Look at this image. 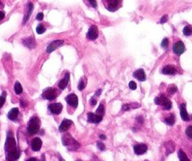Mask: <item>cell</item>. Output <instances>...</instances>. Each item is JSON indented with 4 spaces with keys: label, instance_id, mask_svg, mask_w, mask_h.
Listing matches in <instances>:
<instances>
[{
    "label": "cell",
    "instance_id": "obj_1",
    "mask_svg": "<svg viewBox=\"0 0 192 161\" xmlns=\"http://www.w3.org/2000/svg\"><path fill=\"white\" fill-rule=\"evenodd\" d=\"M5 152H6V158L8 161H16L20 157V151L17 148L16 141L12 131L8 132L7 139L5 143Z\"/></svg>",
    "mask_w": 192,
    "mask_h": 161
},
{
    "label": "cell",
    "instance_id": "obj_2",
    "mask_svg": "<svg viewBox=\"0 0 192 161\" xmlns=\"http://www.w3.org/2000/svg\"><path fill=\"white\" fill-rule=\"evenodd\" d=\"M62 143L65 147H67L71 151H74L78 149L80 146L79 143L70 134H66L62 137Z\"/></svg>",
    "mask_w": 192,
    "mask_h": 161
},
{
    "label": "cell",
    "instance_id": "obj_3",
    "mask_svg": "<svg viewBox=\"0 0 192 161\" xmlns=\"http://www.w3.org/2000/svg\"><path fill=\"white\" fill-rule=\"evenodd\" d=\"M39 130H40V120L38 117L34 116L29 120L27 131L30 135H35L39 132Z\"/></svg>",
    "mask_w": 192,
    "mask_h": 161
},
{
    "label": "cell",
    "instance_id": "obj_4",
    "mask_svg": "<svg viewBox=\"0 0 192 161\" xmlns=\"http://www.w3.org/2000/svg\"><path fill=\"white\" fill-rule=\"evenodd\" d=\"M155 103H156V105H163L164 109L167 110H170V109H171V105H172L170 100L169 98H167L165 95H160L159 97H156V98L155 99Z\"/></svg>",
    "mask_w": 192,
    "mask_h": 161
},
{
    "label": "cell",
    "instance_id": "obj_5",
    "mask_svg": "<svg viewBox=\"0 0 192 161\" xmlns=\"http://www.w3.org/2000/svg\"><path fill=\"white\" fill-rule=\"evenodd\" d=\"M58 94H59V92H58V90H57L56 89H54V88H47V89H45V90H43L41 96H42L43 98H45L46 100L51 101V100L56 99L57 96H58Z\"/></svg>",
    "mask_w": 192,
    "mask_h": 161
},
{
    "label": "cell",
    "instance_id": "obj_6",
    "mask_svg": "<svg viewBox=\"0 0 192 161\" xmlns=\"http://www.w3.org/2000/svg\"><path fill=\"white\" fill-rule=\"evenodd\" d=\"M107 2V9L109 12H116L120 7L122 0H106Z\"/></svg>",
    "mask_w": 192,
    "mask_h": 161
},
{
    "label": "cell",
    "instance_id": "obj_7",
    "mask_svg": "<svg viewBox=\"0 0 192 161\" xmlns=\"http://www.w3.org/2000/svg\"><path fill=\"white\" fill-rule=\"evenodd\" d=\"M98 38V27L96 26H91L87 33V39L90 41H94Z\"/></svg>",
    "mask_w": 192,
    "mask_h": 161
},
{
    "label": "cell",
    "instance_id": "obj_8",
    "mask_svg": "<svg viewBox=\"0 0 192 161\" xmlns=\"http://www.w3.org/2000/svg\"><path fill=\"white\" fill-rule=\"evenodd\" d=\"M64 43V41L62 40H56V41H53L52 42H50L47 46V53H51L53 51H55L57 48H59L60 46H61L62 44Z\"/></svg>",
    "mask_w": 192,
    "mask_h": 161
},
{
    "label": "cell",
    "instance_id": "obj_9",
    "mask_svg": "<svg viewBox=\"0 0 192 161\" xmlns=\"http://www.w3.org/2000/svg\"><path fill=\"white\" fill-rule=\"evenodd\" d=\"M185 51V44L183 41H178L173 44V52L176 54V55L180 56Z\"/></svg>",
    "mask_w": 192,
    "mask_h": 161
},
{
    "label": "cell",
    "instance_id": "obj_10",
    "mask_svg": "<svg viewBox=\"0 0 192 161\" xmlns=\"http://www.w3.org/2000/svg\"><path fill=\"white\" fill-rule=\"evenodd\" d=\"M103 120V116L97 115L96 113L89 112L88 113V122L91 124H99Z\"/></svg>",
    "mask_w": 192,
    "mask_h": 161
},
{
    "label": "cell",
    "instance_id": "obj_11",
    "mask_svg": "<svg viewBox=\"0 0 192 161\" xmlns=\"http://www.w3.org/2000/svg\"><path fill=\"white\" fill-rule=\"evenodd\" d=\"M65 100L73 107H76L78 105V98H77V96L74 93H71V94L67 95Z\"/></svg>",
    "mask_w": 192,
    "mask_h": 161
},
{
    "label": "cell",
    "instance_id": "obj_12",
    "mask_svg": "<svg viewBox=\"0 0 192 161\" xmlns=\"http://www.w3.org/2000/svg\"><path fill=\"white\" fill-rule=\"evenodd\" d=\"M48 109L53 114H60L62 110V105L60 103H54L49 105Z\"/></svg>",
    "mask_w": 192,
    "mask_h": 161
},
{
    "label": "cell",
    "instance_id": "obj_13",
    "mask_svg": "<svg viewBox=\"0 0 192 161\" xmlns=\"http://www.w3.org/2000/svg\"><path fill=\"white\" fill-rule=\"evenodd\" d=\"M148 150V147L146 144L144 143H139V144H136L134 146V151L137 154H145Z\"/></svg>",
    "mask_w": 192,
    "mask_h": 161
},
{
    "label": "cell",
    "instance_id": "obj_14",
    "mask_svg": "<svg viewBox=\"0 0 192 161\" xmlns=\"http://www.w3.org/2000/svg\"><path fill=\"white\" fill-rule=\"evenodd\" d=\"M33 9H34L33 3L29 2V3L27 4L26 12V13H25V16H24V21H23V24H24V25L28 21V19H29V17H30V15H31V13H32V12H33Z\"/></svg>",
    "mask_w": 192,
    "mask_h": 161
},
{
    "label": "cell",
    "instance_id": "obj_15",
    "mask_svg": "<svg viewBox=\"0 0 192 161\" xmlns=\"http://www.w3.org/2000/svg\"><path fill=\"white\" fill-rule=\"evenodd\" d=\"M41 145H42V142H41V139L40 138H35L31 141V148L35 152L40 151L41 148Z\"/></svg>",
    "mask_w": 192,
    "mask_h": 161
},
{
    "label": "cell",
    "instance_id": "obj_16",
    "mask_svg": "<svg viewBox=\"0 0 192 161\" xmlns=\"http://www.w3.org/2000/svg\"><path fill=\"white\" fill-rule=\"evenodd\" d=\"M23 43L26 47L29 48V49H33L35 46H36V41L34 40L33 37H30V38H26V39H24L23 40Z\"/></svg>",
    "mask_w": 192,
    "mask_h": 161
},
{
    "label": "cell",
    "instance_id": "obj_17",
    "mask_svg": "<svg viewBox=\"0 0 192 161\" xmlns=\"http://www.w3.org/2000/svg\"><path fill=\"white\" fill-rule=\"evenodd\" d=\"M72 124H73V122L71 120L64 119L62 121V123L60 124V132H66L69 129V127L72 125Z\"/></svg>",
    "mask_w": 192,
    "mask_h": 161
},
{
    "label": "cell",
    "instance_id": "obj_18",
    "mask_svg": "<svg viewBox=\"0 0 192 161\" xmlns=\"http://www.w3.org/2000/svg\"><path fill=\"white\" fill-rule=\"evenodd\" d=\"M180 114H181V118L183 119V121H185V122L189 121V116H188L186 109H185V104H182L180 105Z\"/></svg>",
    "mask_w": 192,
    "mask_h": 161
},
{
    "label": "cell",
    "instance_id": "obj_19",
    "mask_svg": "<svg viewBox=\"0 0 192 161\" xmlns=\"http://www.w3.org/2000/svg\"><path fill=\"white\" fill-rule=\"evenodd\" d=\"M69 79H70V74L67 72V73L65 74V76L59 82V88H60V90H64V89L66 88L68 82H69Z\"/></svg>",
    "mask_w": 192,
    "mask_h": 161
},
{
    "label": "cell",
    "instance_id": "obj_20",
    "mask_svg": "<svg viewBox=\"0 0 192 161\" xmlns=\"http://www.w3.org/2000/svg\"><path fill=\"white\" fill-rule=\"evenodd\" d=\"M133 76H134V77H136L139 81H144L146 79V75H145V73H144V71L142 69H138L136 72H134Z\"/></svg>",
    "mask_w": 192,
    "mask_h": 161
},
{
    "label": "cell",
    "instance_id": "obj_21",
    "mask_svg": "<svg viewBox=\"0 0 192 161\" xmlns=\"http://www.w3.org/2000/svg\"><path fill=\"white\" fill-rule=\"evenodd\" d=\"M161 73L164 75H174L176 73V68L174 66H171V65H166L162 69Z\"/></svg>",
    "mask_w": 192,
    "mask_h": 161
},
{
    "label": "cell",
    "instance_id": "obj_22",
    "mask_svg": "<svg viewBox=\"0 0 192 161\" xmlns=\"http://www.w3.org/2000/svg\"><path fill=\"white\" fill-rule=\"evenodd\" d=\"M18 115H19V110L17 109V107H14V109L11 110L10 112L8 113V118L12 121H14L17 119Z\"/></svg>",
    "mask_w": 192,
    "mask_h": 161
},
{
    "label": "cell",
    "instance_id": "obj_23",
    "mask_svg": "<svg viewBox=\"0 0 192 161\" xmlns=\"http://www.w3.org/2000/svg\"><path fill=\"white\" fill-rule=\"evenodd\" d=\"M165 123H166L167 124H169V125H173L174 123H175V117H174V115H173V114H170L169 117H167V118L165 119Z\"/></svg>",
    "mask_w": 192,
    "mask_h": 161
},
{
    "label": "cell",
    "instance_id": "obj_24",
    "mask_svg": "<svg viewBox=\"0 0 192 161\" xmlns=\"http://www.w3.org/2000/svg\"><path fill=\"white\" fill-rule=\"evenodd\" d=\"M178 156H179V160L180 161H189L188 157L186 156V154H185V152L183 150H179L178 152Z\"/></svg>",
    "mask_w": 192,
    "mask_h": 161
},
{
    "label": "cell",
    "instance_id": "obj_25",
    "mask_svg": "<svg viewBox=\"0 0 192 161\" xmlns=\"http://www.w3.org/2000/svg\"><path fill=\"white\" fill-rule=\"evenodd\" d=\"M183 33L185 36H190L192 35V26H185L183 29Z\"/></svg>",
    "mask_w": 192,
    "mask_h": 161
},
{
    "label": "cell",
    "instance_id": "obj_26",
    "mask_svg": "<svg viewBox=\"0 0 192 161\" xmlns=\"http://www.w3.org/2000/svg\"><path fill=\"white\" fill-rule=\"evenodd\" d=\"M14 91L16 94H21L23 92V88L21 86V84L17 81L15 82V85H14Z\"/></svg>",
    "mask_w": 192,
    "mask_h": 161
},
{
    "label": "cell",
    "instance_id": "obj_27",
    "mask_svg": "<svg viewBox=\"0 0 192 161\" xmlns=\"http://www.w3.org/2000/svg\"><path fill=\"white\" fill-rule=\"evenodd\" d=\"M96 114L100 115V116H104V114H105V106H104L103 104H100L99 107L97 109V110H96Z\"/></svg>",
    "mask_w": 192,
    "mask_h": 161
},
{
    "label": "cell",
    "instance_id": "obj_28",
    "mask_svg": "<svg viewBox=\"0 0 192 161\" xmlns=\"http://www.w3.org/2000/svg\"><path fill=\"white\" fill-rule=\"evenodd\" d=\"M36 31H37V33L38 34H42V33H44L45 31H46V28L44 27V26L43 25H38L37 26V27H36Z\"/></svg>",
    "mask_w": 192,
    "mask_h": 161
},
{
    "label": "cell",
    "instance_id": "obj_29",
    "mask_svg": "<svg viewBox=\"0 0 192 161\" xmlns=\"http://www.w3.org/2000/svg\"><path fill=\"white\" fill-rule=\"evenodd\" d=\"M86 87V78H81L79 83H78V90H83Z\"/></svg>",
    "mask_w": 192,
    "mask_h": 161
},
{
    "label": "cell",
    "instance_id": "obj_30",
    "mask_svg": "<svg viewBox=\"0 0 192 161\" xmlns=\"http://www.w3.org/2000/svg\"><path fill=\"white\" fill-rule=\"evenodd\" d=\"M170 141H169V142L166 144V148H167V154H169L172 153V152H173V150H174V144L172 143V144H171V146H170Z\"/></svg>",
    "mask_w": 192,
    "mask_h": 161
},
{
    "label": "cell",
    "instance_id": "obj_31",
    "mask_svg": "<svg viewBox=\"0 0 192 161\" xmlns=\"http://www.w3.org/2000/svg\"><path fill=\"white\" fill-rule=\"evenodd\" d=\"M177 87L175 85H170L169 88H168V92L170 94H174L175 92H177Z\"/></svg>",
    "mask_w": 192,
    "mask_h": 161
},
{
    "label": "cell",
    "instance_id": "obj_32",
    "mask_svg": "<svg viewBox=\"0 0 192 161\" xmlns=\"http://www.w3.org/2000/svg\"><path fill=\"white\" fill-rule=\"evenodd\" d=\"M5 101H6V92L4 91L3 95L0 96V107L3 106V105L5 104Z\"/></svg>",
    "mask_w": 192,
    "mask_h": 161
},
{
    "label": "cell",
    "instance_id": "obj_33",
    "mask_svg": "<svg viewBox=\"0 0 192 161\" xmlns=\"http://www.w3.org/2000/svg\"><path fill=\"white\" fill-rule=\"evenodd\" d=\"M185 134H186V136H187L188 138L192 139V125H189V126L186 128V130H185Z\"/></svg>",
    "mask_w": 192,
    "mask_h": 161
},
{
    "label": "cell",
    "instance_id": "obj_34",
    "mask_svg": "<svg viewBox=\"0 0 192 161\" xmlns=\"http://www.w3.org/2000/svg\"><path fill=\"white\" fill-rule=\"evenodd\" d=\"M161 46H162L163 48H165V49L168 48V46H169V39H168V38H165V39L162 41V42H161Z\"/></svg>",
    "mask_w": 192,
    "mask_h": 161
},
{
    "label": "cell",
    "instance_id": "obj_35",
    "mask_svg": "<svg viewBox=\"0 0 192 161\" xmlns=\"http://www.w3.org/2000/svg\"><path fill=\"white\" fill-rule=\"evenodd\" d=\"M129 88L132 90H136L137 89V84H136V82H134V81H131L130 83H129Z\"/></svg>",
    "mask_w": 192,
    "mask_h": 161
},
{
    "label": "cell",
    "instance_id": "obj_36",
    "mask_svg": "<svg viewBox=\"0 0 192 161\" xmlns=\"http://www.w3.org/2000/svg\"><path fill=\"white\" fill-rule=\"evenodd\" d=\"M89 3L93 7V8H97V1L96 0H89Z\"/></svg>",
    "mask_w": 192,
    "mask_h": 161
},
{
    "label": "cell",
    "instance_id": "obj_37",
    "mask_svg": "<svg viewBox=\"0 0 192 161\" xmlns=\"http://www.w3.org/2000/svg\"><path fill=\"white\" fill-rule=\"evenodd\" d=\"M97 147L101 150V151H104V150H106V146L104 145V143H102V142H97Z\"/></svg>",
    "mask_w": 192,
    "mask_h": 161
},
{
    "label": "cell",
    "instance_id": "obj_38",
    "mask_svg": "<svg viewBox=\"0 0 192 161\" xmlns=\"http://www.w3.org/2000/svg\"><path fill=\"white\" fill-rule=\"evenodd\" d=\"M43 17H44L43 13H42V12H39V13L37 14V16H36V19H37L38 21H41V20L43 19Z\"/></svg>",
    "mask_w": 192,
    "mask_h": 161
},
{
    "label": "cell",
    "instance_id": "obj_39",
    "mask_svg": "<svg viewBox=\"0 0 192 161\" xmlns=\"http://www.w3.org/2000/svg\"><path fill=\"white\" fill-rule=\"evenodd\" d=\"M168 19H169L168 15H164V16L160 19V24H164V23H166V22L168 21Z\"/></svg>",
    "mask_w": 192,
    "mask_h": 161
},
{
    "label": "cell",
    "instance_id": "obj_40",
    "mask_svg": "<svg viewBox=\"0 0 192 161\" xmlns=\"http://www.w3.org/2000/svg\"><path fill=\"white\" fill-rule=\"evenodd\" d=\"M130 109H131L130 105H129V104H126V105H122V110L123 111H125V110H129Z\"/></svg>",
    "mask_w": 192,
    "mask_h": 161
},
{
    "label": "cell",
    "instance_id": "obj_41",
    "mask_svg": "<svg viewBox=\"0 0 192 161\" xmlns=\"http://www.w3.org/2000/svg\"><path fill=\"white\" fill-rule=\"evenodd\" d=\"M20 104H21V105H22L23 107H26V106L27 105V103H26V102H25V101H24V99H21Z\"/></svg>",
    "mask_w": 192,
    "mask_h": 161
},
{
    "label": "cell",
    "instance_id": "obj_42",
    "mask_svg": "<svg viewBox=\"0 0 192 161\" xmlns=\"http://www.w3.org/2000/svg\"><path fill=\"white\" fill-rule=\"evenodd\" d=\"M96 102H97V100H95L94 97H92V98L90 99V105H96Z\"/></svg>",
    "mask_w": 192,
    "mask_h": 161
},
{
    "label": "cell",
    "instance_id": "obj_43",
    "mask_svg": "<svg viewBox=\"0 0 192 161\" xmlns=\"http://www.w3.org/2000/svg\"><path fill=\"white\" fill-rule=\"evenodd\" d=\"M4 17H5V12L0 11V21L3 20V19H4Z\"/></svg>",
    "mask_w": 192,
    "mask_h": 161
},
{
    "label": "cell",
    "instance_id": "obj_44",
    "mask_svg": "<svg viewBox=\"0 0 192 161\" xmlns=\"http://www.w3.org/2000/svg\"><path fill=\"white\" fill-rule=\"evenodd\" d=\"M26 161H37V159L35 157H31V158H28Z\"/></svg>",
    "mask_w": 192,
    "mask_h": 161
},
{
    "label": "cell",
    "instance_id": "obj_45",
    "mask_svg": "<svg viewBox=\"0 0 192 161\" xmlns=\"http://www.w3.org/2000/svg\"><path fill=\"white\" fill-rule=\"evenodd\" d=\"M100 139H106V136L105 135H100Z\"/></svg>",
    "mask_w": 192,
    "mask_h": 161
},
{
    "label": "cell",
    "instance_id": "obj_46",
    "mask_svg": "<svg viewBox=\"0 0 192 161\" xmlns=\"http://www.w3.org/2000/svg\"><path fill=\"white\" fill-rule=\"evenodd\" d=\"M77 161H81V160H77Z\"/></svg>",
    "mask_w": 192,
    "mask_h": 161
}]
</instances>
